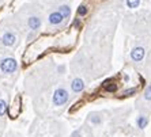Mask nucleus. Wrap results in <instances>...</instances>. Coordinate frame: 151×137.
<instances>
[{
    "label": "nucleus",
    "instance_id": "nucleus-12",
    "mask_svg": "<svg viewBox=\"0 0 151 137\" xmlns=\"http://www.w3.org/2000/svg\"><path fill=\"white\" fill-rule=\"evenodd\" d=\"M6 111H7V101L0 98V117H3Z\"/></svg>",
    "mask_w": 151,
    "mask_h": 137
},
{
    "label": "nucleus",
    "instance_id": "nucleus-18",
    "mask_svg": "<svg viewBox=\"0 0 151 137\" xmlns=\"http://www.w3.org/2000/svg\"><path fill=\"white\" fill-rule=\"evenodd\" d=\"M135 91H136V90H135V88H131L129 91H125V95H132V94H134Z\"/></svg>",
    "mask_w": 151,
    "mask_h": 137
},
{
    "label": "nucleus",
    "instance_id": "nucleus-3",
    "mask_svg": "<svg viewBox=\"0 0 151 137\" xmlns=\"http://www.w3.org/2000/svg\"><path fill=\"white\" fill-rule=\"evenodd\" d=\"M18 69V63L14 57H3L0 60V71L6 75H12Z\"/></svg>",
    "mask_w": 151,
    "mask_h": 137
},
{
    "label": "nucleus",
    "instance_id": "nucleus-6",
    "mask_svg": "<svg viewBox=\"0 0 151 137\" xmlns=\"http://www.w3.org/2000/svg\"><path fill=\"white\" fill-rule=\"evenodd\" d=\"M8 113H10L11 117H18V114L21 113V96L18 95V96H15L14 102H12V105L10 106V110H8Z\"/></svg>",
    "mask_w": 151,
    "mask_h": 137
},
{
    "label": "nucleus",
    "instance_id": "nucleus-16",
    "mask_svg": "<svg viewBox=\"0 0 151 137\" xmlns=\"http://www.w3.org/2000/svg\"><path fill=\"white\" fill-rule=\"evenodd\" d=\"M105 88L108 90V92H113V91H116V84H110V83H108V81H105Z\"/></svg>",
    "mask_w": 151,
    "mask_h": 137
},
{
    "label": "nucleus",
    "instance_id": "nucleus-8",
    "mask_svg": "<svg viewBox=\"0 0 151 137\" xmlns=\"http://www.w3.org/2000/svg\"><path fill=\"white\" fill-rule=\"evenodd\" d=\"M143 57H144V49L142 46H136V48L132 49V52H131V59L134 61L140 63V61L143 60Z\"/></svg>",
    "mask_w": 151,
    "mask_h": 137
},
{
    "label": "nucleus",
    "instance_id": "nucleus-9",
    "mask_svg": "<svg viewBox=\"0 0 151 137\" xmlns=\"http://www.w3.org/2000/svg\"><path fill=\"white\" fill-rule=\"evenodd\" d=\"M57 11H60V12H61V15H63L65 19L71 16V7L68 6V4H61V6H59Z\"/></svg>",
    "mask_w": 151,
    "mask_h": 137
},
{
    "label": "nucleus",
    "instance_id": "nucleus-1",
    "mask_svg": "<svg viewBox=\"0 0 151 137\" xmlns=\"http://www.w3.org/2000/svg\"><path fill=\"white\" fill-rule=\"evenodd\" d=\"M18 33L12 27H3L0 31V45L4 48H14L18 44Z\"/></svg>",
    "mask_w": 151,
    "mask_h": 137
},
{
    "label": "nucleus",
    "instance_id": "nucleus-10",
    "mask_svg": "<svg viewBox=\"0 0 151 137\" xmlns=\"http://www.w3.org/2000/svg\"><path fill=\"white\" fill-rule=\"evenodd\" d=\"M88 121H90L93 125H101L102 118H101V116H98V114H90Z\"/></svg>",
    "mask_w": 151,
    "mask_h": 137
},
{
    "label": "nucleus",
    "instance_id": "nucleus-11",
    "mask_svg": "<svg viewBox=\"0 0 151 137\" xmlns=\"http://www.w3.org/2000/svg\"><path fill=\"white\" fill-rule=\"evenodd\" d=\"M147 123H148V120L144 116L137 117V126L140 128V129H144V128L147 126Z\"/></svg>",
    "mask_w": 151,
    "mask_h": 137
},
{
    "label": "nucleus",
    "instance_id": "nucleus-15",
    "mask_svg": "<svg viewBox=\"0 0 151 137\" xmlns=\"http://www.w3.org/2000/svg\"><path fill=\"white\" fill-rule=\"evenodd\" d=\"M86 14H87V7L86 6H81V7L78 8V15L79 16H84Z\"/></svg>",
    "mask_w": 151,
    "mask_h": 137
},
{
    "label": "nucleus",
    "instance_id": "nucleus-17",
    "mask_svg": "<svg viewBox=\"0 0 151 137\" xmlns=\"http://www.w3.org/2000/svg\"><path fill=\"white\" fill-rule=\"evenodd\" d=\"M72 137H82L81 130H76V132H74V133H72Z\"/></svg>",
    "mask_w": 151,
    "mask_h": 137
},
{
    "label": "nucleus",
    "instance_id": "nucleus-7",
    "mask_svg": "<svg viewBox=\"0 0 151 137\" xmlns=\"http://www.w3.org/2000/svg\"><path fill=\"white\" fill-rule=\"evenodd\" d=\"M71 90H72V92H75V94L82 92L84 90V81L82 80L81 77H75L74 80L71 81Z\"/></svg>",
    "mask_w": 151,
    "mask_h": 137
},
{
    "label": "nucleus",
    "instance_id": "nucleus-4",
    "mask_svg": "<svg viewBox=\"0 0 151 137\" xmlns=\"http://www.w3.org/2000/svg\"><path fill=\"white\" fill-rule=\"evenodd\" d=\"M26 26L32 33H37L42 26V19L38 14H29L26 18Z\"/></svg>",
    "mask_w": 151,
    "mask_h": 137
},
{
    "label": "nucleus",
    "instance_id": "nucleus-5",
    "mask_svg": "<svg viewBox=\"0 0 151 137\" xmlns=\"http://www.w3.org/2000/svg\"><path fill=\"white\" fill-rule=\"evenodd\" d=\"M65 18L61 15L60 11H52L49 15H48V23L50 26H60L64 22Z\"/></svg>",
    "mask_w": 151,
    "mask_h": 137
},
{
    "label": "nucleus",
    "instance_id": "nucleus-2",
    "mask_svg": "<svg viewBox=\"0 0 151 137\" xmlns=\"http://www.w3.org/2000/svg\"><path fill=\"white\" fill-rule=\"evenodd\" d=\"M68 99H70V92H68V90L65 87L56 88L52 95V103L55 106H57V107L64 106L68 102Z\"/></svg>",
    "mask_w": 151,
    "mask_h": 137
},
{
    "label": "nucleus",
    "instance_id": "nucleus-13",
    "mask_svg": "<svg viewBox=\"0 0 151 137\" xmlns=\"http://www.w3.org/2000/svg\"><path fill=\"white\" fill-rule=\"evenodd\" d=\"M139 4H140V0H127V6L129 8H136L139 7Z\"/></svg>",
    "mask_w": 151,
    "mask_h": 137
},
{
    "label": "nucleus",
    "instance_id": "nucleus-14",
    "mask_svg": "<svg viewBox=\"0 0 151 137\" xmlns=\"http://www.w3.org/2000/svg\"><path fill=\"white\" fill-rule=\"evenodd\" d=\"M143 96H144V99H146V101H151V84L146 87Z\"/></svg>",
    "mask_w": 151,
    "mask_h": 137
}]
</instances>
